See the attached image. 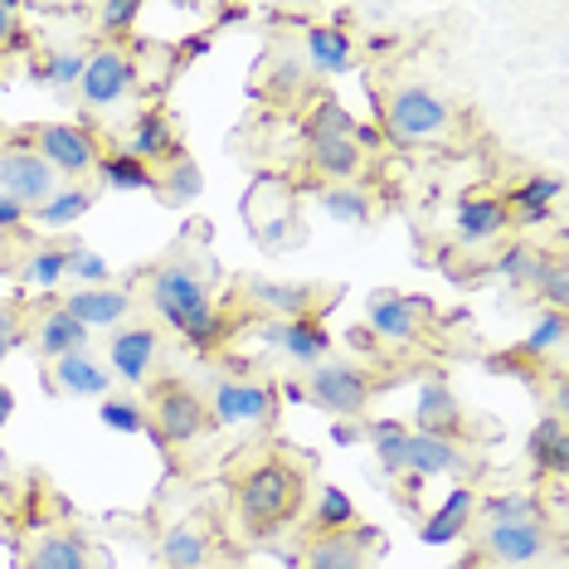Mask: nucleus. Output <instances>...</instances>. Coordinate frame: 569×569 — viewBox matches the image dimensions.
I'll return each instance as SVG.
<instances>
[{"instance_id": "f257e3e1", "label": "nucleus", "mask_w": 569, "mask_h": 569, "mask_svg": "<svg viewBox=\"0 0 569 569\" xmlns=\"http://www.w3.org/2000/svg\"><path fill=\"white\" fill-rule=\"evenodd\" d=\"M147 292H151V312H157L190 351H219V346L229 341V317L214 307L210 278H204V268H196L190 258L157 268Z\"/></svg>"}, {"instance_id": "f03ea898", "label": "nucleus", "mask_w": 569, "mask_h": 569, "mask_svg": "<svg viewBox=\"0 0 569 569\" xmlns=\"http://www.w3.org/2000/svg\"><path fill=\"white\" fill-rule=\"evenodd\" d=\"M302 501H307V477L292 462H278V458L253 462L234 482V507L249 536H273V530L297 521Z\"/></svg>"}, {"instance_id": "7ed1b4c3", "label": "nucleus", "mask_w": 569, "mask_h": 569, "mask_svg": "<svg viewBox=\"0 0 569 569\" xmlns=\"http://www.w3.org/2000/svg\"><path fill=\"white\" fill-rule=\"evenodd\" d=\"M452 127V102L438 98L433 88L423 83H405L385 98V132H390L399 147H423V141L448 137Z\"/></svg>"}, {"instance_id": "20e7f679", "label": "nucleus", "mask_w": 569, "mask_h": 569, "mask_svg": "<svg viewBox=\"0 0 569 569\" xmlns=\"http://www.w3.org/2000/svg\"><path fill=\"white\" fill-rule=\"evenodd\" d=\"M370 395H375L370 375L351 366V360H321V366H312V375H307V399L327 409L331 419H360Z\"/></svg>"}, {"instance_id": "39448f33", "label": "nucleus", "mask_w": 569, "mask_h": 569, "mask_svg": "<svg viewBox=\"0 0 569 569\" xmlns=\"http://www.w3.org/2000/svg\"><path fill=\"white\" fill-rule=\"evenodd\" d=\"M59 190V176L30 141H10L0 147V196L20 200L24 210H40V204Z\"/></svg>"}, {"instance_id": "423d86ee", "label": "nucleus", "mask_w": 569, "mask_h": 569, "mask_svg": "<svg viewBox=\"0 0 569 569\" xmlns=\"http://www.w3.org/2000/svg\"><path fill=\"white\" fill-rule=\"evenodd\" d=\"M147 419L157 423V433L171 448H186V443H196V438L210 429V405H204V399L190 390V385L166 380L161 390H157V409H151Z\"/></svg>"}, {"instance_id": "0eeeda50", "label": "nucleus", "mask_w": 569, "mask_h": 569, "mask_svg": "<svg viewBox=\"0 0 569 569\" xmlns=\"http://www.w3.org/2000/svg\"><path fill=\"white\" fill-rule=\"evenodd\" d=\"M40 157L54 166V176H69L73 186H79L83 176H93L98 171V161H102V151H98V141L83 132V127H73V122H44L40 132H34L30 141Z\"/></svg>"}, {"instance_id": "6e6552de", "label": "nucleus", "mask_w": 569, "mask_h": 569, "mask_svg": "<svg viewBox=\"0 0 569 569\" xmlns=\"http://www.w3.org/2000/svg\"><path fill=\"white\" fill-rule=\"evenodd\" d=\"M273 409H278V390L263 380H219L210 395V423H224V429L268 423Z\"/></svg>"}, {"instance_id": "1a4fd4ad", "label": "nucleus", "mask_w": 569, "mask_h": 569, "mask_svg": "<svg viewBox=\"0 0 569 569\" xmlns=\"http://www.w3.org/2000/svg\"><path fill=\"white\" fill-rule=\"evenodd\" d=\"M137 88V63L122 54L118 44L98 49V54H88L83 63V79H79V93L88 108H118V102Z\"/></svg>"}, {"instance_id": "9d476101", "label": "nucleus", "mask_w": 569, "mask_h": 569, "mask_svg": "<svg viewBox=\"0 0 569 569\" xmlns=\"http://www.w3.org/2000/svg\"><path fill=\"white\" fill-rule=\"evenodd\" d=\"M550 550V536L540 521H516V526H487L482 536V560L487 565H507V569H526V565H540Z\"/></svg>"}, {"instance_id": "9b49d317", "label": "nucleus", "mask_w": 569, "mask_h": 569, "mask_svg": "<svg viewBox=\"0 0 569 569\" xmlns=\"http://www.w3.org/2000/svg\"><path fill=\"white\" fill-rule=\"evenodd\" d=\"M263 341L278 346L288 360H297V366H321L331 351V331L321 327V317H292V321H273V327H263Z\"/></svg>"}, {"instance_id": "f8f14e48", "label": "nucleus", "mask_w": 569, "mask_h": 569, "mask_svg": "<svg viewBox=\"0 0 569 569\" xmlns=\"http://www.w3.org/2000/svg\"><path fill=\"white\" fill-rule=\"evenodd\" d=\"M157 356H161V336L151 327H122L108 341V366L127 385H147L151 370H157Z\"/></svg>"}, {"instance_id": "ddd939ff", "label": "nucleus", "mask_w": 569, "mask_h": 569, "mask_svg": "<svg viewBox=\"0 0 569 569\" xmlns=\"http://www.w3.org/2000/svg\"><path fill=\"white\" fill-rule=\"evenodd\" d=\"M413 433H433V438H452L458 443L462 433V409H458V395L443 375H423L419 380V409H413Z\"/></svg>"}, {"instance_id": "4468645a", "label": "nucleus", "mask_w": 569, "mask_h": 569, "mask_svg": "<svg viewBox=\"0 0 569 569\" xmlns=\"http://www.w3.org/2000/svg\"><path fill=\"white\" fill-rule=\"evenodd\" d=\"M380 540L375 526H351V530H331V536H317L307 546V569H366V550Z\"/></svg>"}, {"instance_id": "2eb2a0df", "label": "nucleus", "mask_w": 569, "mask_h": 569, "mask_svg": "<svg viewBox=\"0 0 569 569\" xmlns=\"http://www.w3.org/2000/svg\"><path fill=\"white\" fill-rule=\"evenodd\" d=\"M63 312H69L79 327L98 331V327H122L127 317H132V292L122 288H73L69 297H63Z\"/></svg>"}, {"instance_id": "dca6fc26", "label": "nucleus", "mask_w": 569, "mask_h": 569, "mask_svg": "<svg viewBox=\"0 0 569 569\" xmlns=\"http://www.w3.org/2000/svg\"><path fill=\"white\" fill-rule=\"evenodd\" d=\"M452 229H458L462 249H482V243L507 239L511 214H507V204H501L497 196H468V200L458 204V219H452Z\"/></svg>"}, {"instance_id": "f3484780", "label": "nucleus", "mask_w": 569, "mask_h": 569, "mask_svg": "<svg viewBox=\"0 0 569 569\" xmlns=\"http://www.w3.org/2000/svg\"><path fill=\"white\" fill-rule=\"evenodd\" d=\"M429 312V302L423 297H405V292H375L370 297V331L380 336V341H413L419 336V317Z\"/></svg>"}, {"instance_id": "a211bd4d", "label": "nucleus", "mask_w": 569, "mask_h": 569, "mask_svg": "<svg viewBox=\"0 0 569 569\" xmlns=\"http://www.w3.org/2000/svg\"><path fill=\"white\" fill-rule=\"evenodd\" d=\"M127 151L141 161V166H171L176 157H186L176 141V127L166 118V108H147L137 112L132 122V141H127Z\"/></svg>"}, {"instance_id": "6ab92c4d", "label": "nucleus", "mask_w": 569, "mask_h": 569, "mask_svg": "<svg viewBox=\"0 0 569 569\" xmlns=\"http://www.w3.org/2000/svg\"><path fill=\"white\" fill-rule=\"evenodd\" d=\"M472 516H477V491L468 482H458L443 497V507H438L429 521L419 526V540L423 546H452V540H462L468 536V526H472Z\"/></svg>"}, {"instance_id": "aec40b11", "label": "nucleus", "mask_w": 569, "mask_h": 569, "mask_svg": "<svg viewBox=\"0 0 569 569\" xmlns=\"http://www.w3.org/2000/svg\"><path fill=\"white\" fill-rule=\"evenodd\" d=\"M560 176H526L521 186H511L507 196H501V204H507V214H511V224H526V229H536V224H546L550 210H555V200H560Z\"/></svg>"}, {"instance_id": "412c9836", "label": "nucleus", "mask_w": 569, "mask_h": 569, "mask_svg": "<svg viewBox=\"0 0 569 569\" xmlns=\"http://www.w3.org/2000/svg\"><path fill=\"white\" fill-rule=\"evenodd\" d=\"M49 375H54V390L69 395V399H108V390H112V370L98 366L88 351L59 356Z\"/></svg>"}, {"instance_id": "4be33fe9", "label": "nucleus", "mask_w": 569, "mask_h": 569, "mask_svg": "<svg viewBox=\"0 0 569 569\" xmlns=\"http://www.w3.org/2000/svg\"><path fill=\"white\" fill-rule=\"evenodd\" d=\"M530 468H536V477H565L569 472V429L560 413H546V419L530 429Z\"/></svg>"}, {"instance_id": "5701e85b", "label": "nucleus", "mask_w": 569, "mask_h": 569, "mask_svg": "<svg viewBox=\"0 0 569 569\" xmlns=\"http://www.w3.org/2000/svg\"><path fill=\"white\" fill-rule=\"evenodd\" d=\"M249 297L263 312H273L278 321H292V317H312V302H317V288L307 282H278V278H253L249 282Z\"/></svg>"}, {"instance_id": "b1692460", "label": "nucleus", "mask_w": 569, "mask_h": 569, "mask_svg": "<svg viewBox=\"0 0 569 569\" xmlns=\"http://www.w3.org/2000/svg\"><path fill=\"white\" fill-rule=\"evenodd\" d=\"M468 462L462 443L452 438H433V433H413L409 429V472L413 477H452Z\"/></svg>"}, {"instance_id": "393cba45", "label": "nucleus", "mask_w": 569, "mask_h": 569, "mask_svg": "<svg viewBox=\"0 0 569 569\" xmlns=\"http://www.w3.org/2000/svg\"><path fill=\"white\" fill-rule=\"evenodd\" d=\"M366 151L356 141H307V166L327 180V186H351Z\"/></svg>"}, {"instance_id": "a878e982", "label": "nucleus", "mask_w": 569, "mask_h": 569, "mask_svg": "<svg viewBox=\"0 0 569 569\" xmlns=\"http://www.w3.org/2000/svg\"><path fill=\"white\" fill-rule=\"evenodd\" d=\"M360 438H370L375 462H380L385 477H405L409 472V423L399 419H375L360 429Z\"/></svg>"}, {"instance_id": "bb28decb", "label": "nucleus", "mask_w": 569, "mask_h": 569, "mask_svg": "<svg viewBox=\"0 0 569 569\" xmlns=\"http://www.w3.org/2000/svg\"><path fill=\"white\" fill-rule=\"evenodd\" d=\"M351 34L336 30V24H312L307 30V63H312L317 73H327V79H336V73H351Z\"/></svg>"}, {"instance_id": "cd10ccee", "label": "nucleus", "mask_w": 569, "mask_h": 569, "mask_svg": "<svg viewBox=\"0 0 569 569\" xmlns=\"http://www.w3.org/2000/svg\"><path fill=\"white\" fill-rule=\"evenodd\" d=\"M34 341H40V356L44 360H59V356H73L88 346V327H79L69 312L59 307H49V312L40 317V331H34Z\"/></svg>"}, {"instance_id": "c85d7f7f", "label": "nucleus", "mask_w": 569, "mask_h": 569, "mask_svg": "<svg viewBox=\"0 0 569 569\" xmlns=\"http://www.w3.org/2000/svg\"><path fill=\"white\" fill-rule=\"evenodd\" d=\"M30 569H93V555L79 536L69 530H54V536H40L30 550Z\"/></svg>"}, {"instance_id": "c756f323", "label": "nucleus", "mask_w": 569, "mask_h": 569, "mask_svg": "<svg viewBox=\"0 0 569 569\" xmlns=\"http://www.w3.org/2000/svg\"><path fill=\"white\" fill-rule=\"evenodd\" d=\"M102 186L108 190H157V171H151V166H141L132 151H108V157L98 161V171H93Z\"/></svg>"}, {"instance_id": "7c9ffc66", "label": "nucleus", "mask_w": 569, "mask_h": 569, "mask_svg": "<svg viewBox=\"0 0 569 569\" xmlns=\"http://www.w3.org/2000/svg\"><path fill=\"white\" fill-rule=\"evenodd\" d=\"M302 137L307 141H356V118L336 98H317L312 112L302 118Z\"/></svg>"}, {"instance_id": "2f4dec72", "label": "nucleus", "mask_w": 569, "mask_h": 569, "mask_svg": "<svg viewBox=\"0 0 569 569\" xmlns=\"http://www.w3.org/2000/svg\"><path fill=\"white\" fill-rule=\"evenodd\" d=\"M161 560H166V569H204L210 540H204L200 526H171L161 536Z\"/></svg>"}, {"instance_id": "473e14b6", "label": "nucleus", "mask_w": 569, "mask_h": 569, "mask_svg": "<svg viewBox=\"0 0 569 569\" xmlns=\"http://www.w3.org/2000/svg\"><path fill=\"white\" fill-rule=\"evenodd\" d=\"M88 210H93V190H88V186H59L54 196L34 210V219L49 224V229H73Z\"/></svg>"}, {"instance_id": "72a5a7b5", "label": "nucleus", "mask_w": 569, "mask_h": 569, "mask_svg": "<svg viewBox=\"0 0 569 569\" xmlns=\"http://www.w3.org/2000/svg\"><path fill=\"white\" fill-rule=\"evenodd\" d=\"M477 516H482L487 526L540 521V497H530V491H497V497H477Z\"/></svg>"}, {"instance_id": "f704fd0d", "label": "nucleus", "mask_w": 569, "mask_h": 569, "mask_svg": "<svg viewBox=\"0 0 569 569\" xmlns=\"http://www.w3.org/2000/svg\"><path fill=\"white\" fill-rule=\"evenodd\" d=\"M321 210H327V219H336V224L360 229V224H370L375 200H370V190H360V186H327L321 190Z\"/></svg>"}, {"instance_id": "c9c22d12", "label": "nucleus", "mask_w": 569, "mask_h": 569, "mask_svg": "<svg viewBox=\"0 0 569 569\" xmlns=\"http://www.w3.org/2000/svg\"><path fill=\"white\" fill-rule=\"evenodd\" d=\"M356 521H360V516H356L351 491H341V487H321V491H317V501H312V526H317V536H331V530H351Z\"/></svg>"}, {"instance_id": "e433bc0d", "label": "nucleus", "mask_w": 569, "mask_h": 569, "mask_svg": "<svg viewBox=\"0 0 569 569\" xmlns=\"http://www.w3.org/2000/svg\"><path fill=\"white\" fill-rule=\"evenodd\" d=\"M20 278H24V288H34V292L59 288V282L69 278V249H34L24 258Z\"/></svg>"}, {"instance_id": "4c0bfd02", "label": "nucleus", "mask_w": 569, "mask_h": 569, "mask_svg": "<svg viewBox=\"0 0 569 569\" xmlns=\"http://www.w3.org/2000/svg\"><path fill=\"white\" fill-rule=\"evenodd\" d=\"M83 63H88V54H79V49H54L44 63H34L30 79L34 83H49V88H79Z\"/></svg>"}, {"instance_id": "58836bf2", "label": "nucleus", "mask_w": 569, "mask_h": 569, "mask_svg": "<svg viewBox=\"0 0 569 569\" xmlns=\"http://www.w3.org/2000/svg\"><path fill=\"white\" fill-rule=\"evenodd\" d=\"M526 282L546 297L555 312L569 302V268H565V258H536V263H530V273H526Z\"/></svg>"}, {"instance_id": "ea45409f", "label": "nucleus", "mask_w": 569, "mask_h": 569, "mask_svg": "<svg viewBox=\"0 0 569 569\" xmlns=\"http://www.w3.org/2000/svg\"><path fill=\"white\" fill-rule=\"evenodd\" d=\"M560 341H565V312H555V307H546V312L536 317V327H530V336L521 341V356L540 360V356H550Z\"/></svg>"}, {"instance_id": "a19ab883", "label": "nucleus", "mask_w": 569, "mask_h": 569, "mask_svg": "<svg viewBox=\"0 0 569 569\" xmlns=\"http://www.w3.org/2000/svg\"><path fill=\"white\" fill-rule=\"evenodd\" d=\"M263 88L273 98H297L307 88V69H302V59L297 54H282V59H273V69L263 73Z\"/></svg>"}, {"instance_id": "79ce46f5", "label": "nucleus", "mask_w": 569, "mask_h": 569, "mask_svg": "<svg viewBox=\"0 0 569 569\" xmlns=\"http://www.w3.org/2000/svg\"><path fill=\"white\" fill-rule=\"evenodd\" d=\"M102 423H108L112 433H141L147 429V409L137 405V399H122V395H108L102 399Z\"/></svg>"}, {"instance_id": "37998d69", "label": "nucleus", "mask_w": 569, "mask_h": 569, "mask_svg": "<svg viewBox=\"0 0 569 569\" xmlns=\"http://www.w3.org/2000/svg\"><path fill=\"white\" fill-rule=\"evenodd\" d=\"M69 278L79 282V288H108L112 268H108L102 253H88V249H73L69 243Z\"/></svg>"}, {"instance_id": "c03bdc74", "label": "nucleus", "mask_w": 569, "mask_h": 569, "mask_svg": "<svg viewBox=\"0 0 569 569\" xmlns=\"http://www.w3.org/2000/svg\"><path fill=\"white\" fill-rule=\"evenodd\" d=\"M166 186H171V196L176 200H190V196H200V190H204V176H200V166L196 161H190V157H176L171 166H166ZM161 180H157V186H161Z\"/></svg>"}, {"instance_id": "a18cd8bd", "label": "nucleus", "mask_w": 569, "mask_h": 569, "mask_svg": "<svg viewBox=\"0 0 569 569\" xmlns=\"http://www.w3.org/2000/svg\"><path fill=\"white\" fill-rule=\"evenodd\" d=\"M137 20H141V6H137V0H108V6L98 10V30L112 34V40H122V34L132 30Z\"/></svg>"}, {"instance_id": "49530a36", "label": "nucleus", "mask_w": 569, "mask_h": 569, "mask_svg": "<svg viewBox=\"0 0 569 569\" xmlns=\"http://www.w3.org/2000/svg\"><path fill=\"white\" fill-rule=\"evenodd\" d=\"M536 249H530V243H511V249H501L497 253V263H491V268H497V278L501 282H526V273H530V263H536Z\"/></svg>"}, {"instance_id": "de8ad7c7", "label": "nucleus", "mask_w": 569, "mask_h": 569, "mask_svg": "<svg viewBox=\"0 0 569 569\" xmlns=\"http://www.w3.org/2000/svg\"><path fill=\"white\" fill-rule=\"evenodd\" d=\"M24 317H20V307L16 302H0V360H6L16 346H24Z\"/></svg>"}, {"instance_id": "09e8293b", "label": "nucleus", "mask_w": 569, "mask_h": 569, "mask_svg": "<svg viewBox=\"0 0 569 569\" xmlns=\"http://www.w3.org/2000/svg\"><path fill=\"white\" fill-rule=\"evenodd\" d=\"M24 204L20 200H10V196H0V234H10V229H20L24 224Z\"/></svg>"}, {"instance_id": "8fccbe9b", "label": "nucleus", "mask_w": 569, "mask_h": 569, "mask_svg": "<svg viewBox=\"0 0 569 569\" xmlns=\"http://www.w3.org/2000/svg\"><path fill=\"white\" fill-rule=\"evenodd\" d=\"M16 16H20V10L10 6V0H0V49H6V40L20 30V20H16Z\"/></svg>"}, {"instance_id": "3c124183", "label": "nucleus", "mask_w": 569, "mask_h": 569, "mask_svg": "<svg viewBox=\"0 0 569 569\" xmlns=\"http://www.w3.org/2000/svg\"><path fill=\"white\" fill-rule=\"evenodd\" d=\"M331 438H336L341 448H351V443H360V429H356V423H346V419H336V423H331Z\"/></svg>"}, {"instance_id": "603ef678", "label": "nucleus", "mask_w": 569, "mask_h": 569, "mask_svg": "<svg viewBox=\"0 0 569 569\" xmlns=\"http://www.w3.org/2000/svg\"><path fill=\"white\" fill-rule=\"evenodd\" d=\"M200 54H210V34H196L190 44H180V59H200Z\"/></svg>"}, {"instance_id": "864d4df0", "label": "nucleus", "mask_w": 569, "mask_h": 569, "mask_svg": "<svg viewBox=\"0 0 569 569\" xmlns=\"http://www.w3.org/2000/svg\"><path fill=\"white\" fill-rule=\"evenodd\" d=\"M10 413H16V395H10L6 385H0V429H6V423H10Z\"/></svg>"}, {"instance_id": "5fc2aeb1", "label": "nucleus", "mask_w": 569, "mask_h": 569, "mask_svg": "<svg viewBox=\"0 0 569 569\" xmlns=\"http://www.w3.org/2000/svg\"><path fill=\"white\" fill-rule=\"evenodd\" d=\"M24 49H30V34L16 30V34H10V40H6V54H24Z\"/></svg>"}, {"instance_id": "6e6d98bb", "label": "nucleus", "mask_w": 569, "mask_h": 569, "mask_svg": "<svg viewBox=\"0 0 569 569\" xmlns=\"http://www.w3.org/2000/svg\"><path fill=\"white\" fill-rule=\"evenodd\" d=\"M282 399H292V405H302V399H307V385H297V380H282Z\"/></svg>"}, {"instance_id": "4d7b16f0", "label": "nucleus", "mask_w": 569, "mask_h": 569, "mask_svg": "<svg viewBox=\"0 0 569 569\" xmlns=\"http://www.w3.org/2000/svg\"><path fill=\"white\" fill-rule=\"evenodd\" d=\"M462 569H497V565H487V560H482V555H477V560H468V565H462Z\"/></svg>"}]
</instances>
